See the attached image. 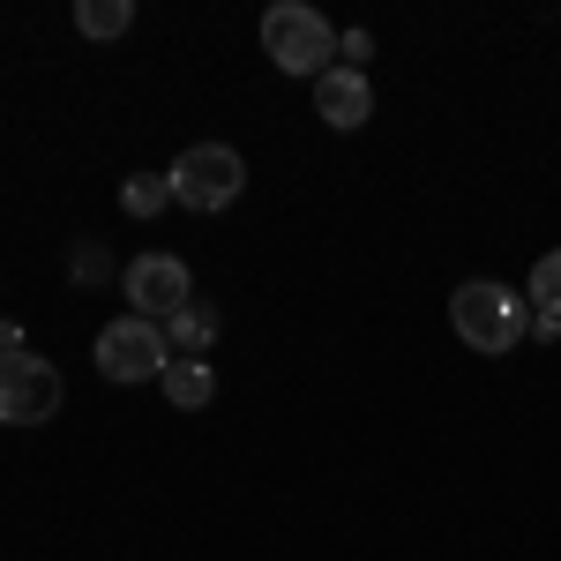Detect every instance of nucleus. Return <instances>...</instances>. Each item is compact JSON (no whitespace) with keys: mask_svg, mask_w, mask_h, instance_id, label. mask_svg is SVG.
Listing matches in <instances>:
<instances>
[{"mask_svg":"<svg viewBox=\"0 0 561 561\" xmlns=\"http://www.w3.org/2000/svg\"><path fill=\"white\" fill-rule=\"evenodd\" d=\"M449 330L472 352L502 359V352H517L524 337H531V300H517V293L494 285V277H472V285L449 293Z\"/></svg>","mask_w":561,"mask_h":561,"instance_id":"f257e3e1","label":"nucleus"},{"mask_svg":"<svg viewBox=\"0 0 561 561\" xmlns=\"http://www.w3.org/2000/svg\"><path fill=\"white\" fill-rule=\"evenodd\" d=\"M262 53H270V68H285V76H330L337 68V31H330V15L322 8H307V0H277V8H262Z\"/></svg>","mask_w":561,"mask_h":561,"instance_id":"f03ea898","label":"nucleus"},{"mask_svg":"<svg viewBox=\"0 0 561 561\" xmlns=\"http://www.w3.org/2000/svg\"><path fill=\"white\" fill-rule=\"evenodd\" d=\"M180 210H232L240 203V187H248V158L232 150V142H195V150H180L173 173H165Z\"/></svg>","mask_w":561,"mask_h":561,"instance_id":"7ed1b4c3","label":"nucleus"},{"mask_svg":"<svg viewBox=\"0 0 561 561\" xmlns=\"http://www.w3.org/2000/svg\"><path fill=\"white\" fill-rule=\"evenodd\" d=\"M98 375L105 382H165V367H173V337H165V322H142V314H113L105 330H98Z\"/></svg>","mask_w":561,"mask_h":561,"instance_id":"20e7f679","label":"nucleus"},{"mask_svg":"<svg viewBox=\"0 0 561 561\" xmlns=\"http://www.w3.org/2000/svg\"><path fill=\"white\" fill-rule=\"evenodd\" d=\"M60 367L38 352H0V427H45L60 412Z\"/></svg>","mask_w":561,"mask_h":561,"instance_id":"39448f33","label":"nucleus"},{"mask_svg":"<svg viewBox=\"0 0 561 561\" xmlns=\"http://www.w3.org/2000/svg\"><path fill=\"white\" fill-rule=\"evenodd\" d=\"M121 285H128V307L142 322H173L180 307H195V277L180 255H135Z\"/></svg>","mask_w":561,"mask_h":561,"instance_id":"423d86ee","label":"nucleus"},{"mask_svg":"<svg viewBox=\"0 0 561 561\" xmlns=\"http://www.w3.org/2000/svg\"><path fill=\"white\" fill-rule=\"evenodd\" d=\"M314 121L322 128H367L375 121V83H367V68H330V76H314Z\"/></svg>","mask_w":561,"mask_h":561,"instance_id":"0eeeda50","label":"nucleus"},{"mask_svg":"<svg viewBox=\"0 0 561 561\" xmlns=\"http://www.w3.org/2000/svg\"><path fill=\"white\" fill-rule=\"evenodd\" d=\"M165 397H173L180 412H203L217 397V367L203 352H173V367H165Z\"/></svg>","mask_w":561,"mask_h":561,"instance_id":"6e6552de","label":"nucleus"},{"mask_svg":"<svg viewBox=\"0 0 561 561\" xmlns=\"http://www.w3.org/2000/svg\"><path fill=\"white\" fill-rule=\"evenodd\" d=\"M128 23H135V0H83V8H76V31L98 38V45L128 38Z\"/></svg>","mask_w":561,"mask_h":561,"instance_id":"1a4fd4ad","label":"nucleus"},{"mask_svg":"<svg viewBox=\"0 0 561 561\" xmlns=\"http://www.w3.org/2000/svg\"><path fill=\"white\" fill-rule=\"evenodd\" d=\"M524 300H531V314H554V322H561V248H547V255L531 262Z\"/></svg>","mask_w":561,"mask_h":561,"instance_id":"9d476101","label":"nucleus"},{"mask_svg":"<svg viewBox=\"0 0 561 561\" xmlns=\"http://www.w3.org/2000/svg\"><path fill=\"white\" fill-rule=\"evenodd\" d=\"M165 337H173V345H187V352H203V359H210V345H217V307H180L173 322H165Z\"/></svg>","mask_w":561,"mask_h":561,"instance_id":"9b49d317","label":"nucleus"},{"mask_svg":"<svg viewBox=\"0 0 561 561\" xmlns=\"http://www.w3.org/2000/svg\"><path fill=\"white\" fill-rule=\"evenodd\" d=\"M165 203H173V187H165V173H135L128 187H121V210H128V217H158Z\"/></svg>","mask_w":561,"mask_h":561,"instance_id":"f8f14e48","label":"nucleus"},{"mask_svg":"<svg viewBox=\"0 0 561 561\" xmlns=\"http://www.w3.org/2000/svg\"><path fill=\"white\" fill-rule=\"evenodd\" d=\"M68 270H76V277H83V285H98V277H105V248H98V240H83V248H76V262H68Z\"/></svg>","mask_w":561,"mask_h":561,"instance_id":"ddd939ff","label":"nucleus"},{"mask_svg":"<svg viewBox=\"0 0 561 561\" xmlns=\"http://www.w3.org/2000/svg\"><path fill=\"white\" fill-rule=\"evenodd\" d=\"M337 53H345V68H359V60L375 53V38H367V31H345V38H337Z\"/></svg>","mask_w":561,"mask_h":561,"instance_id":"4468645a","label":"nucleus"}]
</instances>
